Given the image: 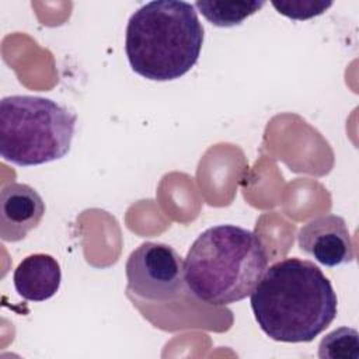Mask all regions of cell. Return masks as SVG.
Here are the masks:
<instances>
[{"mask_svg": "<svg viewBox=\"0 0 359 359\" xmlns=\"http://www.w3.org/2000/svg\"><path fill=\"white\" fill-rule=\"evenodd\" d=\"M45 215L42 196L29 185L11 182L0 194V237L17 243L36 229Z\"/></svg>", "mask_w": 359, "mask_h": 359, "instance_id": "cell-7", "label": "cell"}, {"mask_svg": "<svg viewBox=\"0 0 359 359\" xmlns=\"http://www.w3.org/2000/svg\"><path fill=\"white\" fill-rule=\"evenodd\" d=\"M203 27L194 4L156 0L139 7L129 18L125 52L139 76L153 81L182 77L198 62Z\"/></svg>", "mask_w": 359, "mask_h": 359, "instance_id": "cell-3", "label": "cell"}, {"mask_svg": "<svg viewBox=\"0 0 359 359\" xmlns=\"http://www.w3.org/2000/svg\"><path fill=\"white\" fill-rule=\"evenodd\" d=\"M265 4L264 0L252 1H196L194 6L198 11L216 27H234L241 24L247 17L255 14Z\"/></svg>", "mask_w": 359, "mask_h": 359, "instance_id": "cell-9", "label": "cell"}, {"mask_svg": "<svg viewBox=\"0 0 359 359\" xmlns=\"http://www.w3.org/2000/svg\"><path fill=\"white\" fill-rule=\"evenodd\" d=\"M272 6L279 14H283L292 20H309L311 17L323 14L332 1L323 0H280L272 1Z\"/></svg>", "mask_w": 359, "mask_h": 359, "instance_id": "cell-11", "label": "cell"}, {"mask_svg": "<svg viewBox=\"0 0 359 359\" xmlns=\"http://www.w3.org/2000/svg\"><path fill=\"white\" fill-rule=\"evenodd\" d=\"M300 250L324 266L334 268L353 261V244L344 217L324 215L311 219L297 233Z\"/></svg>", "mask_w": 359, "mask_h": 359, "instance_id": "cell-6", "label": "cell"}, {"mask_svg": "<svg viewBox=\"0 0 359 359\" xmlns=\"http://www.w3.org/2000/svg\"><path fill=\"white\" fill-rule=\"evenodd\" d=\"M13 280L17 293L22 299L45 302L55 296L60 287V265L49 254H31L18 264Z\"/></svg>", "mask_w": 359, "mask_h": 359, "instance_id": "cell-8", "label": "cell"}, {"mask_svg": "<svg viewBox=\"0 0 359 359\" xmlns=\"http://www.w3.org/2000/svg\"><path fill=\"white\" fill-rule=\"evenodd\" d=\"M268 266L261 238L251 230L219 224L202 231L184 261L185 283L199 302L229 306L252 293Z\"/></svg>", "mask_w": 359, "mask_h": 359, "instance_id": "cell-2", "label": "cell"}, {"mask_svg": "<svg viewBox=\"0 0 359 359\" xmlns=\"http://www.w3.org/2000/svg\"><path fill=\"white\" fill-rule=\"evenodd\" d=\"M259 328L278 342H310L334 321L338 299L311 261L286 258L264 272L250 294Z\"/></svg>", "mask_w": 359, "mask_h": 359, "instance_id": "cell-1", "label": "cell"}, {"mask_svg": "<svg viewBox=\"0 0 359 359\" xmlns=\"http://www.w3.org/2000/svg\"><path fill=\"white\" fill-rule=\"evenodd\" d=\"M128 290L150 302L178 297L185 283L182 257L168 244L146 241L128 257Z\"/></svg>", "mask_w": 359, "mask_h": 359, "instance_id": "cell-5", "label": "cell"}, {"mask_svg": "<svg viewBox=\"0 0 359 359\" xmlns=\"http://www.w3.org/2000/svg\"><path fill=\"white\" fill-rule=\"evenodd\" d=\"M77 115L53 100L8 95L0 101V156L20 167L41 165L70 151Z\"/></svg>", "mask_w": 359, "mask_h": 359, "instance_id": "cell-4", "label": "cell"}, {"mask_svg": "<svg viewBox=\"0 0 359 359\" xmlns=\"http://www.w3.org/2000/svg\"><path fill=\"white\" fill-rule=\"evenodd\" d=\"M321 359H359V334L353 328L341 327L327 334L318 345Z\"/></svg>", "mask_w": 359, "mask_h": 359, "instance_id": "cell-10", "label": "cell"}]
</instances>
